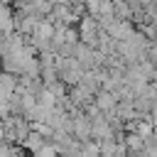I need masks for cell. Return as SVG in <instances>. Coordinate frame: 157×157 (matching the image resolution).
<instances>
[{
  "instance_id": "6da1fadb",
  "label": "cell",
  "mask_w": 157,
  "mask_h": 157,
  "mask_svg": "<svg viewBox=\"0 0 157 157\" xmlns=\"http://www.w3.org/2000/svg\"><path fill=\"white\" fill-rule=\"evenodd\" d=\"M71 130H74L81 140H88V137H91V120H88L86 115H76V118L71 120Z\"/></svg>"
},
{
  "instance_id": "7a4b0ae2",
  "label": "cell",
  "mask_w": 157,
  "mask_h": 157,
  "mask_svg": "<svg viewBox=\"0 0 157 157\" xmlns=\"http://www.w3.org/2000/svg\"><path fill=\"white\" fill-rule=\"evenodd\" d=\"M115 105H118V98H115L110 91H103V93L96 96V108H98V110H113Z\"/></svg>"
},
{
  "instance_id": "3957f363",
  "label": "cell",
  "mask_w": 157,
  "mask_h": 157,
  "mask_svg": "<svg viewBox=\"0 0 157 157\" xmlns=\"http://www.w3.org/2000/svg\"><path fill=\"white\" fill-rule=\"evenodd\" d=\"M0 29H5V32L12 29V20H10V12H7L5 2H0Z\"/></svg>"
}]
</instances>
